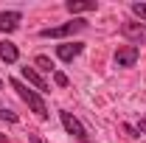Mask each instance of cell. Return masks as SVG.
Wrapping results in <instances>:
<instances>
[{"instance_id":"obj_10","label":"cell","mask_w":146,"mask_h":143,"mask_svg":"<svg viewBox=\"0 0 146 143\" xmlns=\"http://www.w3.org/2000/svg\"><path fill=\"white\" fill-rule=\"evenodd\" d=\"M0 59H3L6 65H14V62L20 59L17 45H14V42H0Z\"/></svg>"},{"instance_id":"obj_2","label":"cell","mask_w":146,"mask_h":143,"mask_svg":"<svg viewBox=\"0 0 146 143\" xmlns=\"http://www.w3.org/2000/svg\"><path fill=\"white\" fill-rule=\"evenodd\" d=\"M84 28H87L84 20H70V23H62V25H54V28H42L39 36L42 39H59V36H70L76 31H84Z\"/></svg>"},{"instance_id":"obj_8","label":"cell","mask_w":146,"mask_h":143,"mask_svg":"<svg viewBox=\"0 0 146 143\" xmlns=\"http://www.w3.org/2000/svg\"><path fill=\"white\" fill-rule=\"evenodd\" d=\"M65 9H68L70 14H84V11H96L98 3H96V0H68Z\"/></svg>"},{"instance_id":"obj_18","label":"cell","mask_w":146,"mask_h":143,"mask_svg":"<svg viewBox=\"0 0 146 143\" xmlns=\"http://www.w3.org/2000/svg\"><path fill=\"white\" fill-rule=\"evenodd\" d=\"M0 84H3V81H0Z\"/></svg>"},{"instance_id":"obj_7","label":"cell","mask_w":146,"mask_h":143,"mask_svg":"<svg viewBox=\"0 0 146 143\" xmlns=\"http://www.w3.org/2000/svg\"><path fill=\"white\" fill-rule=\"evenodd\" d=\"M82 51H84V45H82V42H65V45H59V48H56V56H59L62 62H73Z\"/></svg>"},{"instance_id":"obj_14","label":"cell","mask_w":146,"mask_h":143,"mask_svg":"<svg viewBox=\"0 0 146 143\" xmlns=\"http://www.w3.org/2000/svg\"><path fill=\"white\" fill-rule=\"evenodd\" d=\"M54 81L59 87H65V84H68V76H65V73H54Z\"/></svg>"},{"instance_id":"obj_13","label":"cell","mask_w":146,"mask_h":143,"mask_svg":"<svg viewBox=\"0 0 146 143\" xmlns=\"http://www.w3.org/2000/svg\"><path fill=\"white\" fill-rule=\"evenodd\" d=\"M0 121H9V124H17V115L11 109H0Z\"/></svg>"},{"instance_id":"obj_5","label":"cell","mask_w":146,"mask_h":143,"mask_svg":"<svg viewBox=\"0 0 146 143\" xmlns=\"http://www.w3.org/2000/svg\"><path fill=\"white\" fill-rule=\"evenodd\" d=\"M121 34L132 39V42H146V25L143 23H124L121 25Z\"/></svg>"},{"instance_id":"obj_17","label":"cell","mask_w":146,"mask_h":143,"mask_svg":"<svg viewBox=\"0 0 146 143\" xmlns=\"http://www.w3.org/2000/svg\"><path fill=\"white\" fill-rule=\"evenodd\" d=\"M31 143H42V140H39V138H34V135H31Z\"/></svg>"},{"instance_id":"obj_9","label":"cell","mask_w":146,"mask_h":143,"mask_svg":"<svg viewBox=\"0 0 146 143\" xmlns=\"http://www.w3.org/2000/svg\"><path fill=\"white\" fill-rule=\"evenodd\" d=\"M23 79H25L31 87H36L39 93H48V81H45V79H42L34 68H23Z\"/></svg>"},{"instance_id":"obj_3","label":"cell","mask_w":146,"mask_h":143,"mask_svg":"<svg viewBox=\"0 0 146 143\" xmlns=\"http://www.w3.org/2000/svg\"><path fill=\"white\" fill-rule=\"evenodd\" d=\"M138 62V45H124L115 51V65L118 68H132Z\"/></svg>"},{"instance_id":"obj_12","label":"cell","mask_w":146,"mask_h":143,"mask_svg":"<svg viewBox=\"0 0 146 143\" xmlns=\"http://www.w3.org/2000/svg\"><path fill=\"white\" fill-rule=\"evenodd\" d=\"M132 14H138L146 23V3H132Z\"/></svg>"},{"instance_id":"obj_16","label":"cell","mask_w":146,"mask_h":143,"mask_svg":"<svg viewBox=\"0 0 146 143\" xmlns=\"http://www.w3.org/2000/svg\"><path fill=\"white\" fill-rule=\"evenodd\" d=\"M0 143H9V138H6V135H0Z\"/></svg>"},{"instance_id":"obj_4","label":"cell","mask_w":146,"mask_h":143,"mask_svg":"<svg viewBox=\"0 0 146 143\" xmlns=\"http://www.w3.org/2000/svg\"><path fill=\"white\" fill-rule=\"evenodd\" d=\"M59 118H62V126L70 132L73 138H79V140H87V132H84V126L79 124V121L73 118L70 112H65V109H62V112H59Z\"/></svg>"},{"instance_id":"obj_15","label":"cell","mask_w":146,"mask_h":143,"mask_svg":"<svg viewBox=\"0 0 146 143\" xmlns=\"http://www.w3.org/2000/svg\"><path fill=\"white\" fill-rule=\"evenodd\" d=\"M135 129H138V132H141V135H146V118H141V124L135 126Z\"/></svg>"},{"instance_id":"obj_1","label":"cell","mask_w":146,"mask_h":143,"mask_svg":"<svg viewBox=\"0 0 146 143\" xmlns=\"http://www.w3.org/2000/svg\"><path fill=\"white\" fill-rule=\"evenodd\" d=\"M11 87L17 90V95H20V98H23L31 109H34L39 118H48V107H45V101L39 98V93H36V90H28V84H23L20 79H11Z\"/></svg>"},{"instance_id":"obj_11","label":"cell","mask_w":146,"mask_h":143,"mask_svg":"<svg viewBox=\"0 0 146 143\" xmlns=\"http://www.w3.org/2000/svg\"><path fill=\"white\" fill-rule=\"evenodd\" d=\"M36 68H39V70H54V65H51V59H48V56H36Z\"/></svg>"},{"instance_id":"obj_6","label":"cell","mask_w":146,"mask_h":143,"mask_svg":"<svg viewBox=\"0 0 146 143\" xmlns=\"http://www.w3.org/2000/svg\"><path fill=\"white\" fill-rule=\"evenodd\" d=\"M20 20H23L20 11H0V31H6V34L17 31V28H20Z\"/></svg>"}]
</instances>
